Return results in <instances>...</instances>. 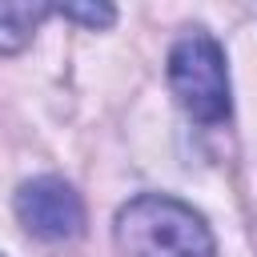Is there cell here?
Wrapping results in <instances>:
<instances>
[{
  "label": "cell",
  "instance_id": "cell-1",
  "mask_svg": "<svg viewBox=\"0 0 257 257\" xmlns=\"http://www.w3.org/2000/svg\"><path fill=\"white\" fill-rule=\"evenodd\" d=\"M112 241L120 257H217L205 217L165 193H141L120 205Z\"/></svg>",
  "mask_w": 257,
  "mask_h": 257
},
{
  "label": "cell",
  "instance_id": "cell-5",
  "mask_svg": "<svg viewBox=\"0 0 257 257\" xmlns=\"http://www.w3.org/2000/svg\"><path fill=\"white\" fill-rule=\"evenodd\" d=\"M52 12L64 16V20H76L84 28H108L116 20V8L112 4H56Z\"/></svg>",
  "mask_w": 257,
  "mask_h": 257
},
{
  "label": "cell",
  "instance_id": "cell-2",
  "mask_svg": "<svg viewBox=\"0 0 257 257\" xmlns=\"http://www.w3.org/2000/svg\"><path fill=\"white\" fill-rule=\"evenodd\" d=\"M169 88L177 104L201 120V124H221L233 108L229 100V68L225 52L209 32H189L173 44L169 52Z\"/></svg>",
  "mask_w": 257,
  "mask_h": 257
},
{
  "label": "cell",
  "instance_id": "cell-6",
  "mask_svg": "<svg viewBox=\"0 0 257 257\" xmlns=\"http://www.w3.org/2000/svg\"><path fill=\"white\" fill-rule=\"evenodd\" d=\"M0 257H4V253H0Z\"/></svg>",
  "mask_w": 257,
  "mask_h": 257
},
{
  "label": "cell",
  "instance_id": "cell-3",
  "mask_svg": "<svg viewBox=\"0 0 257 257\" xmlns=\"http://www.w3.org/2000/svg\"><path fill=\"white\" fill-rule=\"evenodd\" d=\"M16 217L40 241H72L84 233V201L64 177H32L16 189Z\"/></svg>",
  "mask_w": 257,
  "mask_h": 257
},
{
  "label": "cell",
  "instance_id": "cell-4",
  "mask_svg": "<svg viewBox=\"0 0 257 257\" xmlns=\"http://www.w3.org/2000/svg\"><path fill=\"white\" fill-rule=\"evenodd\" d=\"M52 16V4L40 0H0V52H20L32 44L40 20Z\"/></svg>",
  "mask_w": 257,
  "mask_h": 257
}]
</instances>
